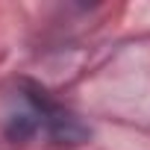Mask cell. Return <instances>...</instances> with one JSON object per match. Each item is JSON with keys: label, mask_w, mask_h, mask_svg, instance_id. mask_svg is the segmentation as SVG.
I'll return each mask as SVG.
<instances>
[{"label": "cell", "mask_w": 150, "mask_h": 150, "mask_svg": "<svg viewBox=\"0 0 150 150\" xmlns=\"http://www.w3.org/2000/svg\"><path fill=\"white\" fill-rule=\"evenodd\" d=\"M24 100H27V115H15L9 132L18 138H27L33 132H44L50 141L62 144V147H74V144H86L91 129L65 106H59L56 100H50V94L38 86H24Z\"/></svg>", "instance_id": "1"}]
</instances>
